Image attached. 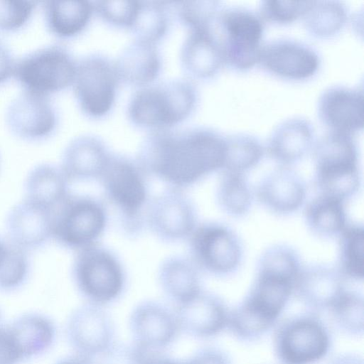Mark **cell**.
I'll list each match as a JSON object with an SVG mask.
<instances>
[{"label":"cell","instance_id":"40","mask_svg":"<svg viewBox=\"0 0 364 364\" xmlns=\"http://www.w3.org/2000/svg\"><path fill=\"white\" fill-rule=\"evenodd\" d=\"M139 6V1H100L95 10L107 23L117 27L132 26Z\"/></svg>","mask_w":364,"mask_h":364},{"label":"cell","instance_id":"46","mask_svg":"<svg viewBox=\"0 0 364 364\" xmlns=\"http://www.w3.org/2000/svg\"><path fill=\"white\" fill-rule=\"evenodd\" d=\"M329 364H364L363 358L355 353L341 354L333 358Z\"/></svg>","mask_w":364,"mask_h":364},{"label":"cell","instance_id":"43","mask_svg":"<svg viewBox=\"0 0 364 364\" xmlns=\"http://www.w3.org/2000/svg\"><path fill=\"white\" fill-rule=\"evenodd\" d=\"M193 364H229L227 358L214 348H202L190 358Z\"/></svg>","mask_w":364,"mask_h":364},{"label":"cell","instance_id":"19","mask_svg":"<svg viewBox=\"0 0 364 364\" xmlns=\"http://www.w3.org/2000/svg\"><path fill=\"white\" fill-rule=\"evenodd\" d=\"M318 113L330 131L352 135L363 127V90L343 85L328 87L319 97Z\"/></svg>","mask_w":364,"mask_h":364},{"label":"cell","instance_id":"1","mask_svg":"<svg viewBox=\"0 0 364 364\" xmlns=\"http://www.w3.org/2000/svg\"><path fill=\"white\" fill-rule=\"evenodd\" d=\"M226 136L210 128L154 130L143 141L136 161L147 175L183 189L222 170Z\"/></svg>","mask_w":364,"mask_h":364},{"label":"cell","instance_id":"15","mask_svg":"<svg viewBox=\"0 0 364 364\" xmlns=\"http://www.w3.org/2000/svg\"><path fill=\"white\" fill-rule=\"evenodd\" d=\"M6 121L16 136L38 140L50 136L55 130L57 114L48 96L24 90L9 105Z\"/></svg>","mask_w":364,"mask_h":364},{"label":"cell","instance_id":"49","mask_svg":"<svg viewBox=\"0 0 364 364\" xmlns=\"http://www.w3.org/2000/svg\"><path fill=\"white\" fill-rule=\"evenodd\" d=\"M2 326V323H1V314H0V327Z\"/></svg>","mask_w":364,"mask_h":364},{"label":"cell","instance_id":"44","mask_svg":"<svg viewBox=\"0 0 364 364\" xmlns=\"http://www.w3.org/2000/svg\"><path fill=\"white\" fill-rule=\"evenodd\" d=\"M15 62L9 51L0 43V83L14 75Z\"/></svg>","mask_w":364,"mask_h":364},{"label":"cell","instance_id":"28","mask_svg":"<svg viewBox=\"0 0 364 364\" xmlns=\"http://www.w3.org/2000/svg\"><path fill=\"white\" fill-rule=\"evenodd\" d=\"M68 183L60 167L39 164L27 176L25 198L54 210L70 193Z\"/></svg>","mask_w":364,"mask_h":364},{"label":"cell","instance_id":"26","mask_svg":"<svg viewBox=\"0 0 364 364\" xmlns=\"http://www.w3.org/2000/svg\"><path fill=\"white\" fill-rule=\"evenodd\" d=\"M114 64L120 81L143 87L158 77L161 66L156 44L137 40L121 53Z\"/></svg>","mask_w":364,"mask_h":364},{"label":"cell","instance_id":"36","mask_svg":"<svg viewBox=\"0 0 364 364\" xmlns=\"http://www.w3.org/2000/svg\"><path fill=\"white\" fill-rule=\"evenodd\" d=\"M329 309L342 330L352 335L363 333L364 301L362 296L345 291Z\"/></svg>","mask_w":364,"mask_h":364},{"label":"cell","instance_id":"30","mask_svg":"<svg viewBox=\"0 0 364 364\" xmlns=\"http://www.w3.org/2000/svg\"><path fill=\"white\" fill-rule=\"evenodd\" d=\"M304 219L308 228L317 236L340 235L347 225L344 201L319 194L306 206Z\"/></svg>","mask_w":364,"mask_h":364},{"label":"cell","instance_id":"11","mask_svg":"<svg viewBox=\"0 0 364 364\" xmlns=\"http://www.w3.org/2000/svg\"><path fill=\"white\" fill-rule=\"evenodd\" d=\"M330 346L323 324L311 315L287 320L277 329L274 348L282 364H312L322 359Z\"/></svg>","mask_w":364,"mask_h":364},{"label":"cell","instance_id":"9","mask_svg":"<svg viewBox=\"0 0 364 364\" xmlns=\"http://www.w3.org/2000/svg\"><path fill=\"white\" fill-rule=\"evenodd\" d=\"M120 80L114 62L95 53L77 63L73 90L82 112L98 119L113 107Z\"/></svg>","mask_w":364,"mask_h":364},{"label":"cell","instance_id":"47","mask_svg":"<svg viewBox=\"0 0 364 364\" xmlns=\"http://www.w3.org/2000/svg\"><path fill=\"white\" fill-rule=\"evenodd\" d=\"M55 364H95L92 359L73 355L58 360Z\"/></svg>","mask_w":364,"mask_h":364},{"label":"cell","instance_id":"18","mask_svg":"<svg viewBox=\"0 0 364 364\" xmlns=\"http://www.w3.org/2000/svg\"><path fill=\"white\" fill-rule=\"evenodd\" d=\"M175 314L180 331L196 338H209L228 326L229 312L217 296L201 290L176 305Z\"/></svg>","mask_w":364,"mask_h":364},{"label":"cell","instance_id":"20","mask_svg":"<svg viewBox=\"0 0 364 364\" xmlns=\"http://www.w3.org/2000/svg\"><path fill=\"white\" fill-rule=\"evenodd\" d=\"M53 218V210L25 198L8 214L9 241L26 251L43 246L52 238Z\"/></svg>","mask_w":364,"mask_h":364},{"label":"cell","instance_id":"48","mask_svg":"<svg viewBox=\"0 0 364 364\" xmlns=\"http://www.w3.org/2000/svg\"><path fill=\"white\" fill-rule=\"evenodd\" d=\"M10 247L9 241H5L0 237V267L3 264Z\"/></svg>","mask_w":364,"mask_h":364},{"label":"cell","instance_id":"23","mask_svg":"<svg viewBox=\"0 0 364 364\" xmlns=\"http://www.w3.org/2000/svg\"><path fill=\"white\" fill-rule=\"evenodd\" d=\"M345 291L338 269L324 264L302 267L294 288L296 296L315 309H330Z\"/></svg>","mask_w":364,"mask_h":364},{"label":"cell","instance_id":"16","mask_svg":"<svg viewBox=\"0 0 364 364\" xmlns=\"http://www.w3.org/2000/svg\"><path fill=\"white\" fill-rule=\"evenodd\" d=\"M258 63L277 76L303 80L317 71L320 60L310 46L294 40L279 39L261 47Z\"/></svg>","mask_w":364,"mask_h":364},{"label":"cell","instance_id":"45","mask_svg":"<svg viewBox=\"0 0 364 364\" xmlns=\"http://www.w3.org/2000/svg\"><path fill=\"white\" fill-rule=\"evenodd\" d=\"M160 353H153L147 364H193L190 359L176 360L160 354Z\"/></svg>","mask_w":364,"mask_h":364},{"label":"cell","instance_id":"33","mask_svg":"<svg viewBox=\"0 0 364 364\" xmlns=\"http://www.w3.org/2000/svg\"><path fill=\"white\" fill-rule=\"evenodd\" d=\"M264 149L255 136L237 134L226 136V150L222 171L242 173L255 167L261 160Z\"/></svg>","mask_w":364,"mask_h":364},{"label":"cell","instance_id":"21","mask_svg":"<svg viewBox=\"0 0 364 364\" xmlns=\"http://www.w3.org/2000/svg\"><path fill=\"white\" fill-rule=\"evenodd\" d=\"M256 196L268 210L278 215H289L303 206L306 188L294 170L289 166H279L260 181Z\"/></svg>","mask_w":364,"mask_h":364},{"label":"cell","instance_id":"12","mask_svg":"<svg viewBox=\"0 0 364 364\" xmlns=\"http://www.w3.org/2000/svg\"><path fill=\"white\" fill-rule=\"evenodd\" d=\"M146 225L157 238L166 242L188 239L197 224V213L182 189L168 187L149 200Z\"/></svg>","mask_w":364,"mask_h":364},{"label":"cell","instance_id":"35","mask_svg":"<svg viewBox=\"0 0 364 364\" xmlns=\"http://www.w3.org/2000/svg\"><path fill=\"white\" fill-rule=\"evenodd\" d=\"M168 18L163 2L140 1L135 19L130 27L135 40L156 44L165 35Z\"/></svg>","mask_w":364,"mask_h":364},{"label":"cell","instance_id":"13","mask_svg":"<svg viewBox=\"0 0 364 364\" xmlns=\"http://www.w3.org/2000/svg\"><path fill=\"white\" fill-rule=\"evenodd\" d=\"M65 334L76 355L95 360L115 343V329L103 306L87 302L76 308L68 318Z\"/></svg>","mask_w":364,"mask_h":364},{"label":"cell","instance_id":"41","mask_svg":"<svg viewBox=\"0 0 364 364\" xmlns=\"http://www.w3.org/2000/svg\"><path fill=\"white\" fill-rule=\"evenodd\" d=\"M36 4L33 1L0 0V30L12 31L23 26Z\"/></svg>","mask_w":364,"mask_h":364},{"label":"cell","instance_id":"8","mask_svg":"<svg viewBox=\"0 0 364 364\" xmlns=\"http://www.w3.org/2000/svg\"><path fill=\"white\" fill-rule=\"evenodd\" d=\"M188 240V259L198 271L228 276L241 263V242L237 235L224 225L212 222L197 225Z\"/></svg>","mask_w":364,"mask_h":364},{"label":"cell","instance_id":"27","mask_svg":"<svg viewBox=\"0 0 364 364\" xmlns=\"http://www.w3.org/2000/svg\"><path fill=\"white\" fill-rule=\"evenodd\" d=\"M163 292L176 305L200 292L199 271L188 258L173 255L165 259L158 270Z\"/></svg>","mask_w":364,"mask_h":364},{"label":"cell","instance_id":"4","mask_svg":"<svg viewBox=\"0 0 364 364\" xmlns=\"http://www.w3.org/2000/svg\"><path fill=\"white\" fill-rule=\"evenodd\" d=\"M314 158V183L320 194L345 201L357 193L361 178L352 135L330 131L316 142Z\"/></svg>","mask_w":364,"mask_h":364},{"label":"cell","instance_id":"14","mask_svg":"<svg viewBox=\"0 0 364 364\" xmlns=\"http://www.w3.org/2000/svg\"><path fill=\"white\" fill-rule=\"evenodd\" d=\"M129 323L133 343L152 352H161L169 346L180 331L175 311L152 300L138 304Z\"/></svg>","mask_w":364,"mask_h":364},{"label":"cell","instance_id":"5","mask_svg":"<svg viewBox=\"0 0 364 364\" xmlns=\"http://www.w3.org/2000/svg\"><path fill=\"white\" fill-rule=\"evenodd\" d=\"M72 276L87 302L102 306L116 301L126 286L121 261L109 249L98 243L77 250Z\"/></svg>","mask_w":364,"mask_h":364},{"label":"cell","instance_id":"24","mask_svg":"<svg viewBox=\"0 0 364 364\" xmlns=\"http://www.w3.org/2000/svg\"><path fill=\"white\" fill-rule=\"evenodd\" d=\"M181 59L185 70L193 77L207 78L218 72L224 58L213 24L189 30L182 46Z\"/></svg>","mask_w":364,"mask_h":364},{"label":"cell","instance_id":"17","mask_svg":"<svg viewBox=\"0 0 364 364\" xmlns=\"http://www.w3.org/2000/svg\"><path fill=\"white\" fill-rule=\"evenodd\" d=\"M9 344L20 364L38 358L53 346L56 326L45 314L26 313L4 326Z\"/></svg>","mask_w":364,"mask_h":364},{"label":"cell","instance_id":"3","mask_svg":"<svg viewBox=\"0 0 364 364\" xmlns=\"http://www.w3.org/2000/svg\"><path fill=\"white\" fill-rule=\"evenodd\" d=\"M196 102L197 92L190 81L171 80L138 90L129 102L128 117L141 128L168 129L185 120Z\"/></svg>","mask_w":364,"mask_h":364},{"label":"cell","instance_id":"6","mask_svg":"<svg viewBox=\"0 0 364 364\" xmlns=\"http://www.w3.org/2000/svg\"><path fill=\"white\" fill-rule=\"evenodd\" d=\"M107 224L101 202L70 193L53 210L52 238L64 247L80 250L97 243Z\"/></svg>","mask_w":364,"mask_h":364},{"label":"cell","instance_id":"42","mask_svg":"<svg viewBox=\"0 0 364 364\" xmlns=\"http://www.w3.org/2000/svg\"><path fill=\"white\" fill-rule=\"evenodd\" d=\"M155 353L144 350L134 343L131 345L114 344L102 357L103 364H147Z\"/></svg>","mask_w":364,"mask_h":364},{"label":"cell","instance_id":"34","mask_svg":"<svg viewBox=\"0 0 364 364\" xmlns=\"http://www.w3.org/2000/svg\"><path fill=\"white\" fill-rule=\"evenodd\" d=\"M304 16L309 31L323 37L334 34L343 27L347 12L345 4L340 1H312Z\"/></svg>","mask_w":364,"mask_h":364},{"label":"cell","instance_id":"37","mask_svg":"<svg viewBox=\"0 0 364 364\" xmlns=\"http://www.w3.org/2000/svg\"><path fill=\"white\" fill-rule=\"evenodd\" d=\"M30 264L26 251L12 244L0 267V290L12 291L21 287L26 281Z\"/></svg>","mask_w":364,"mask_h":364},{"label":"cell","instance_id":"25","mask_svg":"<svg viewBox=\"0 0 364 364\" xmlns=\"http://www.w3.org/2000/svg\"><path fill=\"white\" fill-rule=\"evenodd\" d=\"M314 130L311 124L303 118L284 121L272 132L267 144L269 156L289 166L300 160L311 148Z\"/></svg>","mask_w":364,"mask_h":364},{"label":"cell","instance_id":"2","mask_svg":"<svg viewBox=\"0 0 364 364\" xmlns=\"http://www.w3.org/2000/svg\"><path fill=\"white\" fill-rule=\"evenodd\" d=\"M147 178L136 160L111 154L99 179L106 201L117 212L123 230L131 236L139 234L146 224L149 203Z\"/></svg>","mask_w":364,"mask_h":364},{"label":"cell","instance_id":"31","mask_svg":"<svg viewBox=\"0 0 364 364\" xmlns=\"http://www.w3.org/2000/svg\"><path fill=\"white\" fill-rule=\"evenodd\" d=\"M216 199L224 213L240 218L252 207L253 194L244 174L222 171L217 186Z\"/></svg>","mask_w":364,"mask_h":364},{"label":"cell","instance_id":"7","mask_svg":"<svg viewBox=\"0 0 364 364\" xmlns=\"http://www.w3.org/2000/svg\"><path fill=\"white\" fill-rule=\"evenodd\" d=\"M76 67L65 48L51 45L21 58L15 63L14 75L25 91L48 96L73 83Z\"/></svg>","mask_w":364,"mask_h":364},{"label":"cell","instance_id":"38","mask_svg":"<svg viewBox=\"0 0 364 364\" xmlns=\"http://www.w3.org/2000/svg\"><path fill=\"white\" fill-rule=\"evenodd\" d=\"M181 21L189 30L211 26L215 21L220 7L218 1H193L178 2Z\"/></svg>","mask_w":364,"mask_h":364},{"label":"cell","instance_id":"10","mask_svg":"<svg viewBox=\"0 0 364 364\" xmlns=\"http://www.w3.org/2000/svg\"><path fill=\"white\" fill-rule=\"evenodd\" d=\"M216 23L221 32L218 37L224 63L245 70L258 62L264 32L262 19L242 7H232L219 14Z\"/></svg>","mask_w":364,"mask_h":364},{"label":"cell","instance_id":"22","mask_svg":"<svg viewBox=\"0 0 364 364\" xmlns=\"http://www.w3.org/2000/svg\"><path fill=\"white\" fill-rule=\"evenodd\" d=\"M110 155L100 138L80 136L65 147L60 168L69 182L99 180Z\"/></svg>","mask_w":364,"mask_h":364},{"label":"cell","instance_id":"39","mask_svg":"<svg viewBox=\"0 0 364 364\" xmlns=\"http://www.w3.org/2000/svg\"><path fill=\"white\" fill-rule=\"evenodd\" d=\"M312 1H262L259 5L261 17L274 23H291L304 16Z\"/></svg>","mask_w":364,"mask_h":364},{"label":"cell","instance_id":"29","mask_svg":"<svg viewBox=\"0 0 364 364\" xmlns=\"http://www.w3.org/2000/svg\"><path fill=\"white\" fill-rule=\"evenodd\" d=\"M43 7L48 28L63 38L73 37L84 30L95 10L87 1H47Z\"/></svg>","mask_w":364,"mask_h":364},{"label":"cell","instance_id":"32","mask_svg":"<svg viewBox=\"0 0 364 364\" xmlns=\"http://www.w3.org/2000/svg\"><path fill=\"white\" fill-rule=\"evenodd\" d=\"M338 271L343 278L362 280L364 276V229L349 225L341 232Z\"/></svg>","mask_w":364,"mask_h":364}]
</instances>
